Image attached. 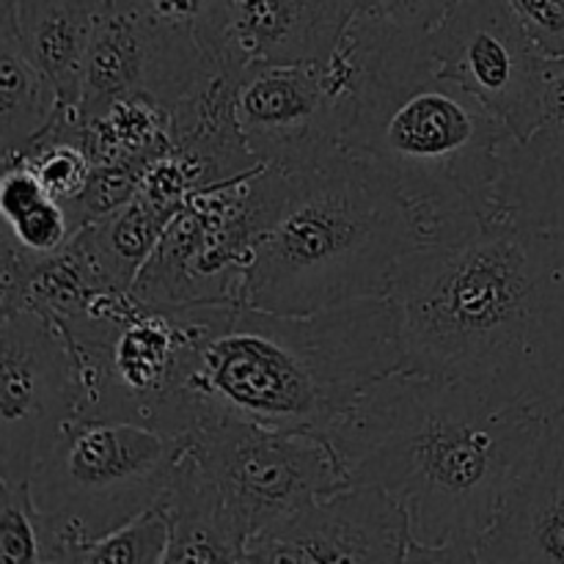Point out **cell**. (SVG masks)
Here are the masks:
<instances>
[{
    "label": "cell",
    "mask_w": 564,
    "mask_h": 564,
    "mask_svg": "<svg viewBox=\"0 0 564 564\" xmlns=\"http://www.w3.org/2000/svg\"><path fill=\"white\" fill-rule=\"evenodd\" d=\"M389 297L400 369L545 419L564 413L562 231L496 215L408 253Z\"/></svg>",
    "instance_id": "1"
},
{
    "label": "cell",
    "mask_w": 564,
    "mask_h": 564,
    "mask_svg": "<svg viewBox=\"0 0 564 564\" xmlns=\"http://www.w3.org/2000/svg\"><path fill=\"white\" fill-rule=\"evenodd\" d=\"M551 419L427 375L375 380L328 430L350 482L378 485L411 518V562H477L501 496Z\"/></svg>",
    "instance_id": "2"
},
{
    "label": "cell",
    "mask_w": 564,
    "mask_h": 564,
    "mask_svg": "<svg viewBox=\"0 0 564 564\" xmlns=\"http://www.w3.org/2000/svg\"><path fill=\"white\" fill-rule=\"evenodd\" d=\"M330 64L347 83L341 147L397 182L449 240L496 218L510 127L435 72L424 33L352 14Z\"/></svg>",
    "instance_id": "3"
},
{
    "label": "cell",
    "mask_w": 564,
    "mask_h": 564,
    "mask_svg": "<svg viewBox=\"0 0 564 564\" xmlns=\"http://www.w3.org/2000/svg\"><path fill=\"white\" fill-rule=\"evenodd\" d=\"M193 319L185 397L196 427L240 419L328 433L375 380L402 364L391 297L312 314L268 312L240 301L193 303Z\"/></svg>",
    "instance_id": "4"
},
{
    "label": "cell",
    "mask_w": 564,
    "mask_h": 564,
    "mask_svg": "<svg viewBox=\"0 0 564 564\" xmlns=\"http://www.w3.org/2000/svg\"><path fill=\"white\" fill-rule=\"evenodd\" d=\"M248 196L253 235L237 301L268 312L389 297L402 259L433 242L397 182L347 149L303 171L262 165Z\"/></svg>",
    "instance_id": "5"
},
{
    "label": "cell",
    "mask_w": 564,
    "mask_h": 564,
    "mask_svg": "<svg viewBox=\"0 0 564 564\" xmlns=\"http://www.w3.org/2000/svg\"><path fill=\"white\" fill-rule=\"evenodd\" d=\"M69 336L80 375L77 419H113L191 435L185 397L193 350L191 306H152L132 292H97L53 317Z\"/></svg>",
    "instance_id": "6"
},
{
    "label": "cell",
    "mask_w": 564,
    "mask_h": 564,
    "mask_svg": "<svg viewBox=\"0 0 564 564\" xmlns=\"http://www.w3.org/2000/svg\"><path fill=\"white\" fill-rule=\"evenodd\" d=\"M185 449L187 435L113 419H75L33 468L28 488L39 510L69 529L77 549L152 510Z\"/></svg>",
    "instance_id": "7"
},
{
    "label": "cell",
    "mask_w": 564,
    "mask_h": 564,
    "mask_svg": "<svg viewBox=\"0 0 564 564\" xmlns=\"http://www.w3.org/2000/svg\"><path fill=\"white\" fill-rule=\"evenodd\" d=\"M187 449L215 485L242 545L323 496L347 488L325 433L215 419L187 435Z\"/></svg>",
    "instance_id": "8"
},
{
    "label": "cell",
    "mask_w": 564,
    "mask_h": 564,
    "mask_svg": "<svg viewBox=\"0 0 564 564\" xmlns=\"http://www.w3.org/2000/svg\"><path fill=\"white\" fill-rule=\"evenodd\" d=\"M69 336L33 306L0 308V479L28 482L80 413Z\"/></svg>",
    "instance_id": "9"
},
{
    "label": "cell",
    "mask_w": 564,
    "mask_h": 564,
    "mask_svg": "<svg viewBox=\"0 0 564 564\" xmlns=\"http://www.w3.org/2000/svg\"><path fill=\"white\" fill-rule=\"evenodd\" d=\"M435 72L494 110L516 138L540 119L549 55L521 25L507 0H457L424 33Z\"/></svg>",
    "instance_id": "10"
},
{
    "label": "cell",
    "mask_w": 564,
    "mask_h": 564,
    "mask_svg": "<svg viewBox=\"0 0 564 564\" xmlns=\"http://www.w3.org/2000/svg\"><path fill=\"white\" fill-rule=\"evenodd\" d=\"M215 72L218 64L193 33L158 20L135 0H105L77 113L94 119L121 99H149L174 113Z\"/></svg>",
    "instance_id": "11"
},
{
    "label": "cell",
    "mask_w": 564,
    "mask_h": 564,
    "mask_svg": "<svg viewBox=\"0 0 564 564\" xmlns=\"http://www.w3.org/2000/svg\"><path fill=\"white\" fill-rule=\"evenodd\" d=\"M251 176L185 198L132 284L138 301L152 306L237 301L253 235Z\"/></svg>",
    "instance_id": "12"
},
{
    "label": "cell",
    "mask_w": 564,
    "mask_h": 564,
    "mask_svg": "<svg viewBox=\"0 0 564 564\" xmlns=\"http://www.w3.org/2000/svg\"><path fill=\"white\" fill-rule=\"evenodd\" d=\"M235 121L262 165L312 169L345 149L347 83L334 64L251 66L235 75Z\"/></svg>",
    "instance_id": "13"
},
{
    "label": "cell",
    "mask_w": 564,
    "mask_h": 564,
    "mask_svg": "<svg viewBox=\"0 0 564 564\" xmlns=\"http://www.w3.org/2000/svg\"><path fill=\"white\" fill-rule=\"evenodd\" d=\"M411 518L378 485L350 482L246 545V562H411Z\"/></svg>",
    "instance_id": "14"
},
{
    "label": "cell",
    "mask_w": 564,
    "mask_h": 564,
    "mask_svg": "<svg viewBox=\"0 0 564 564\" xmlns=\"http://www.w3.org/2000/svg\"><path fill=\"white\" fill-rule=\"evenodd\" d=\"M350 20V0H229L215 64L229 75L251 66H328Z\"/></svg>",
    "instance_id": "15"
},
{
    "label": "cell",
    "mask_w": 564,
    "mask_h": 564,
    "mask_svg": "<svg viewBox=\"0 0 564 564\" xmlns=\"http://www.w3.org/2000/svg\"><path fill=\"white\" fill-rule=\"evenodd\" d=\"M477 562L564 564V413L545 424L538 449L501 496Z\"/></svg>",
    "instance_id": "16"
},
{
    "label": "cell",
    "mask_w": 564,
    "mask_h": 564,
    "mask_svg": "<svg viewBox=\"0 0 564 564\" xmlns=\"http://www.w3.org/2000/svg\"><path fill=\"white\" fill-rule=\"evenodd\" d=\"M501 218L564 235V55L549 58L540 119L529 135L501 147L496 193Z\"/></svg>",
    "instance_id": "17"
},
{
    "label": "cell",
    "mask_w": 564,
    "mask_h": 564,
    "mask_svg": "<svg viewBox=\"0 0 564 564\" xmlns=\"http://www.w3.org/2000/svg\"><path fill=\"white\" fill-rule=\"evenodd\" d=\"M102 6L105 0H0V11L14 17L25 53L53 80L66 108L80 105Z\"/></svg>",
    "instance_id": "18"
},
{
    "label": "cell",
    "mask_w": 564,
    "mask_h": 564,
    "mask_svg": "<svg viewBox=\"0 0 564 564\" xmlns=\"http://www.w3.org/2000/svg\"><path fill=\"white\" fill-rule=\"evenodd\" d=\"M180 209L138 191L130 202L83 226L72 237V248L80 253L105 292H130L165 226Z\"/></svg>",
    "instance_id": "19"
},
{
    "label": "cell",
    "mask_w": 564,
    "mask_h": 564,
    "mask_svg": "<svg viewBox=\"0 0 564 564\" xmlns=\"http://www.w3.org/2000/svg\"><path fill=\"white\" fill-rule=\"evenodd\" d=\"M171 523V545L165 564L174 562H246V545L237 540L226 518L220 496L202 471L191 449L180 457L158 501Z\"/></svg>",
    "instance_id": "20"
},
{
    "label": "cell",
    "mask_w": 564,
    "mask_h": 564,
    "mask_svg": "<svg viewBox=\"0 0 564 564\" xmlns=\"http://www.w3.org/2000/svg\"><path fill=\"white\" fill-rule=\"evenodd\" d=\"M64 108L58 88L22 47L14 17L0 11V149L3 160L25 152Z\"/></svg>",
    "instance_id": "21"
},
{
    "label": "cell",
    "mask_w": 564,
    "mask_h": 564,
    "mask_svg": "<svg viewBox=\"0 0 564 564\" xmlns=\"http://www.w3.org/2000/svg\"><path fill=\"white\" fill-rule=\"evenodd\" d=\"M3 242L14 246L31 262H44L69 246L77 229L69 209L47 193L36 171L22 158L3 160L0 180Z\"/></svg>",
    "instance_id": "22"
},
{
    "label": "cell",
    "mask_w": 564,
    "mask_h": 564,
    "mask_svg": "<svg viewBox=\"0 0 564 564\" xmlns=\"http://www.w3.org/2000/svg\"><path fill=\"white\" fill-rule=\"evenodd\" d=\"M72 532L33 505L28 482L0 479V562L72 564Z\"/></svg>",
    "instance_id": "23"
},
{
    "label": "cell",
    "mask_w": 564,
    "mask_h": 564,
    "mask_svg": "<svg viewBox=\"0 0 564 564\" xmlns=\"http://www.w3.org/2000/svg\"><path fill=\"white\" fill-rule=\"evenodd\" d=\"M171 545V523L160 505L141 512L110 534L80 543L72 564H165Z\"/></svg>",
    "instance_id": "24"
},
{
    "label": "cell",
    "mask_w": 564,
    "mask_h": 564,
    "mask_svg": "<svg viewBox=\"0 0 564 564\" xmlns=\"http://www.w3.org/2000/svg\"><path fill=\"white\" fill-rule=\"evenodd\" d=\"M135 3L158 20L193 33L204 53L215 61L229 0H135Z\"/></svg>",
    "instance_id": "25"
},
{
    "label": "cell",
    "mask_w": 564,
    "mask_h": 564,
    "mask_svg": "<svg viewBox=\"0 0 564 564\" xmlns=\"http://www.w3.org/2000/svg\"><path fill=\"white\" fill-rule=\"evenodd\" d=\"M457 0H350L352 14L389 22L413 33H427Z\"/></svg>",
    "instance_id": "26"
},
{
    "label": "cell",
    "mask_w": 564,
    "mask_h": 564,
    "mask_svg": "<svg viewBox=\"0 0 564 564\" xmlns=\"http://www.w3.org/2000/svg\"><path fill=\"white\" fill-rule=\"evenodd\" d=\"M521 25L549 58L564 55V0H507Z\"/></svg>",
    "instance_id": "27"
}]
</instances>
